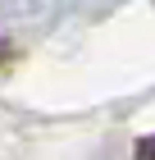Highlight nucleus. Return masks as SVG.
Listing matches in <instances>:
<instances>
[{"mask_svg": "<svg viewBox=\"0 0 155 160\" xmlns=\"http://www.w3.org/2000/svg\"><path fill=\"white\" fill-rule=\"evenodd\" d=\"M132 160H155V133L137 142V151H132Z\"/></svg>", "mask_w": 155, "mask_h": 160, "instance_id": "f257e3e1", "label": "nucleus"}]
</instances>
